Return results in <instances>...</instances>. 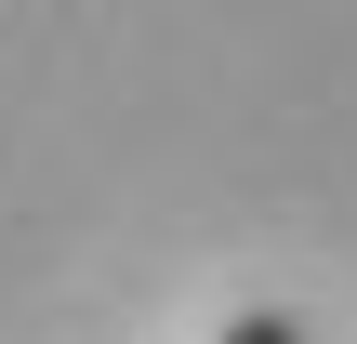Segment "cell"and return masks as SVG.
Returning a JSON list of instances; mask_svg holds the SVG:
<instances>
[{
    "label": "cell",
    "mask_w": 357,
    "mask_h": 344,
    "mask_svg": "<svg viewBox=\"0 0 357 344\" xmlns=\"http://www.w3.org/2000/svg\"><path fill=\"white\" fill-rule=\"evenodd\" d=\"M212 344H305V318H278V305H252V318H225Z\"/></svg>",
    "instance_id": "cell-1"
}]
</instances>
